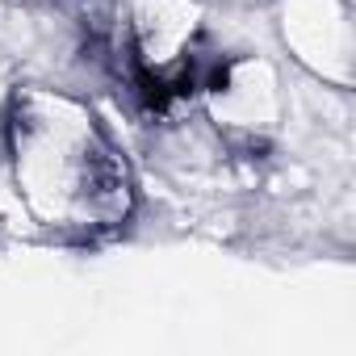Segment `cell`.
Returning <instances> with one entry per match:
<instances>
[{
    "mask_svg": "<svg viewBox=\"0 0 356 356\" xmlns=\"http://www.w3.org/2000/svg\"><path fill=\"white\" fill-rule=\"evenodd\" d=\"M285 34H293V47L302 59H314L323 72L339 67L348 76V51H352V30L335 0H285Z\"/></svg>",
    "mask_w": 356,
    "mask_h": 356,
    "instance_id": "2",
    "label": "cell"
},
{
    "mask_svg": "<svg viewBox=\"0 0 356 356\" xmlns=\"http://www.w3.org/2000/svg\"><path fill=\"white\" fill-rule=\"evenodd\" d=\"M5 143L13 189L34 222L92 239L130 218V168L84 101L59 88H13Z\"/></svg>",
    "mask_w": 356,
    "mask_h": 356,
    "instance_id": "1",
    "label": "cell"
}]
</instances>
